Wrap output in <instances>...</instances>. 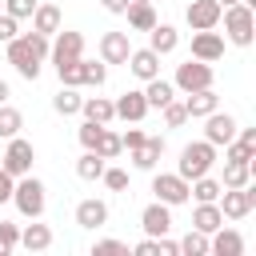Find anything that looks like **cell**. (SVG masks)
Returning a JSON list of instances; mask_svg holds the SVG:
<instances>
[{
	"label": "cell",
	"mask_w": 256,
	"mask_h": 256,
	"mask_svg": "<svg viewBox=\"0 0 256 256\" xmlns=\"http://www.w3.org/2000/svg\"><path fill=\"white\" fill-rule=\"evenodd\" d=\"M220 20H224V40L236 44V48H248L256 40V12L248 4H228L220 8Z\"/></svg>",
	"instance_id": "1"
},
{
	"label": "cell",
	"mask_w": 256,
	"mask_h": 256,
	"mask_svg": "<svg viewBox=\"0 0 256 256\" xmlns=\"http://www.w3.org/2000/svg\"><path fill=\"white\" fill-rule=\"evenodd\" d=\"M12 204H16V212H20L24 220H40L44 208H48V188H44V180H36L32 172L20 176L16 188H12Z\"/></svg>",
	"instance_id": "2"
},
{
	"label": "cell",
	"mask_w": 256,
	"mask_h": 256,
	"mask_svg": "<svg viewBox=\"0 0 256 256\" xmlns=\"http://www.w3.org/2000/svg\"><path fill=\"white\" fill-rule=\"evenodd\" d=\"M216 152H220L216 144H208V140H192V144H184V148H180V164H176V172H180L184 180H196V176L212 172Z\"/></svg>",
	"instance_id": "3"
},
{
	"label": "cell",
	"mask_w": 256,
	"mask_h": 256,
	"mask_svg": "<svg viewBox=\"0 0 256 256\" xmlns=\"http://www.w3.org/2000/svg\"><path fill=\"white\" fill-rule=\"evenodd\" d=\"M172 84H176V92H200V88H212V64L188 56L184 64H176Z\"/></svg>",
	"instance_id": "4"
},
{
	"label": "cell",
	"mask_w": 256,
	"mask_h": 256,
	"mask_svg": "<svg viewBox=\"0 0 256 256\" xmlns=\"http://www.w3.org/2000/svg\"><path fill=\"white\" fill-rule=\"evenodd\" d=\"M32 160H36V148H32V140H24V136H12L8 140V148H4V160H0V168L8 172V176H28L32 172Z\"/></svg>",
	"instance_id": "5"
},
{
	"label": "cell",
	"mask_w": 256,
	"mask_h": 256,
	"mask_svg": "<svg viewBox=\"0 0 256 256\" xmlns=\"http://www.w3.org/2000/svg\"><path fill=\"white\" fill-rule=\"evenodd\" d=\"M152 196H156L160 204H168V208L192 200V196H188V180H184L180 172H156V176H152Z\"/></svg>",
	"instance_id": "6"
},
{
	"label": "cell",
	"mask_w": 256,
	"mask_h": 256,
	"mask_svg": "<svg viewBox=\"0 0 256 256\" xmlns=\"http://www.w3.org/2000/svg\"><path fill=\"white\" fill-rule=\"evenodd\" d=\"M216 204H220L224 220H244V216L256 208V188H252V184H244V188H224V192L216 196Z\"/></svg>",
	"instance_id": "7"
},
{
	"label": "cell",
	"mask_w": 256,
	"mask_h": 256,
	"mask_svg": "<svg viewBox=\"0 0 256 256\" xmlns=\"http://www.w3.org/2000/svg\"><path fill=\"white\" fill-rule=\"evenodd\" d=\"M8 64H12L24 80H36V76H40V56L28 48L24 36H12V40H8Z\"/></svg>",
	"instance_id": "8"
},
{
	"label": "cell",
	"mask_w": 256,
	"mask_h": 256,
	"mask_svg": "<svg viewBox=\"0 0 256 256\" xmlns=\"http://www.w3.org/2000/svg\"><path fill=\"white\" fill-rule=\"evenodd\" d=\"M84 56V36L80 32H56V40H52V48H48V60L60 68V64H72V60H80Z\"/></svg>",
	"instance_id": "9"
},
{
	"label": "cell",
	"mask_w": 256,
	"mask_h": 256,
	"mask_svg": "<svg viewBox=\"0 0 256 256\" xmlns=\"http://www.w3.org/2000/svg\"><path fill=\"white\" fill-rule=\"evenodd\" d=\"M224 56V36L216 28H200L192 32V60H204V64H216Z\"/></svg>",
	"instance_id": "10"
},
{
	"label": "cell",
	"mask_w": 256,
	"mask_h": 256,
	"mask_svg": "<svg viewBox=\"0 0 256 256\" xmlns=\"http://www.w3.org/2000/svg\"><path fill=\"white\" fill-rule=\"evenodd\" d=\"M236 128H240V124H236V116H228V112H220V108L204 116V140H208V144H216V148H224V144L236 136Z\"/></svg>",
	"instance_id": "11"
},
{
	"label": "cell",
	"mask_w": 256,
	"mask_h": 256,
	"mask_svg": "<svg viewBox=\"0 0 256 256\" xmlns=\"http://www.w3.org/2000/svg\"><path fill=\"white\" fill-rule=\"evenodd\" d=\"M112 108H116V120H124V124H140V120L148 116V100H144V92H136V88L120 92V96L112 100Z\"/></svg>",
	"instance_id": "12"
},
{
	"label": "cell",
	"mask_w": 256,
	"mask_h": 256,
	"mask_svg": "<svg viewBox=\"0 0 256 256\" xmlns=\"http://www.w3.org/2000/svg\"><path fill=\"white\" fill-rule=\"evenodd\" d=\"M140 228H144V236H168L172 232V208L160 204V200H152L140 212Z\"/></svg>",
	"instance_id": "13"
},
{
	"label": "cell",
	"mask_w": 256,
	"mask_h": 256,
	"mask_svg": "<svg viewBox=\"0 0 256 256\" xmlns=\"http://www.w3.org/2000/svg\"><path fill=\"white\" fill-rule=\"evenodd\" d=\"M184 20H188L192 32H200V28H216V24H220V4H216V0H188Z\"/></svg>",
	"instance_id": "14"
},
{
	"label": "cell",
	"mask_w": 256,
	"mask_h": 256,
	"mask_svg": "<svg viewBox=\"0 0 256 256\" xmlns=\"http://www.w3.org/2000/svg\"><path fill=\"white\" fill-rule=\"evenodd\" d=\"M160 156H164V136H144V144L128 152L132 168H140V172H156V160Z\"/></svg>",
	"instance_id": "15"
},
{
	"label": "cell",
	"mask_w": 256,
	"mask_h": 256,
	"mask_svg": "<svg viewBox=\"0 0 256 256\" xmlns=\"http://www.w3.org/2000/svg\"><path fill=\"white\" fill-rule=\"evenodd\" d=\"M244 252V236L236 232V228H216L212 236H208V256H240Z\"/></svg>",
	"instance_id": "16"
},
{
	"label": "cell",
	"mask_w": 256,
	"mask_h": 256,
	"mask_svg": "<svg viewBox=\"0 0 256 256\" xmlns=\"http://www.w3.org/2000/svg\"><path fill=\"white\" fill-rule=\"evenodd\" d=\"M128 52H132L128 32H104V36H100V60H104V64H124Z\"/></svg>",
	"instance_id": "17"
},
{
	"label": "cell",
	"mask_w": 256,
	"mask_h": 256,
	"mask_svg": "<svg viewBox=\"0 0 256 256\" xmlns=\"http://www.w3.org/2000/svg\"><path fill=\"white\" fill-rule=\"evenodd\" d=\"M124 64H128V72H132L136 80H152V76H160V56H156L152 48H132Z\"/></svg>",
	"instance_id": "18"
},
{
	"label": "cell",
	"mask_w": 256,
	"mask_h": 256,
	"mask_svg": "<svg viewBox=\"0 0 256 256\" xmlns=\"http://www.w3.org/2000/svg\"><path fill=\"white\" fill-rule=\"evenodd\" d=\"M220 108V96L212 92V88H200V92H184V112H188V120H204L208 112H216Z\"/></svg>",
	"instance_id": "19"
},
{
	"label": "cell",
	"mask_w": 256,
	"mask_h": 256,
	"mask_svg": "<svg viewBox=\"0 0 256 256\" xmlns=\"http://www.w3.org/2000/svg\"><path fill=\"white\" fill-rule=\"evenodd\" d=\"M220 224H224V212H220V204H216V200H196V208H192V228L212 236Z\"/></svg>",
	"instance_id": "20"
},
{
	"label": "cell",
	"mask_w": 256,
	"mask_h": 256,
	"mask_svg": "<svg viewBox=\"0 0 256 256\" xmlns=\"http://www.w3.org/2000/svg\"><path fill=\"white\" fill-rule=\"evenodd\" d=\"M148 48H152L156 56H168V52L180 48V32H176L172 24H160V20H156V24L148 28Z\"/></svg>",
	"instance_id": "21"
},
{
	"label": "cell",
	"mask_w": 256,
	"mask_h": 256,
	"mask_svg": "<svg viewBox=\"0 0 256 256\" xmlns=\"http://www.w3.org/2000/svg\"><path fill=\"white\" fill-rule=\"evenodd\" d=\"M76 224H80V228H104V224H108V204L96 200V196L80 200V204H76Z\"/></svg>",
	"instance_id": "22"
},
{
	"label": "cell",
	"mask_w": 256,
	"mask_h": 256,
	"mask_svg": "<svg viewBox=\"0 0 256 256\" xmlns=\"http://www.w3.org/2000/svg\"><path fill=\"white\" fill-rule=\"evenodd\" d=\"M60 8L56 4H40L36 0V12H32V32H40V36H56L60 32Z\"/></svg>",
	"instance_id": "23"
},
{
	"label": "cell",
	"mask_w": 256,
	"mask_h": 256,
	"mask_svg": "<svg viewBox=\"0 0 256 256\" xmlns=\"http://www.w3.org/2000/svg\"><path fill=\"white\" fill-rule=\"evenodd\" d=\"M80 116L84 120H96V124H112L116 120V108L108 96H84L80 100Z\"/></svg>",
	"instance_id": "24"
},
{
	"label": "cell",
	"mask_w": 256,
	"mask_h": 256,
	"mask_svg": "<svg viewBox=\"0 0 256 256\" xmlns=\"http://www.w3.org/2000/svg\"><path fill=\"white\" fill-rule=\"evenodd\" d=\"M20 248H28V252H48L52 248V228L48 224H24L20 228Z\"/></svg>",
	"instance_id": "25"
},
{
	"label": "cell",
	"mask_w": 256,
	"mask_h": 256,
	"mask_svg": "<svg viewBox=\"0 0 256 256\" xmlns=\"http://www.w3.org/2000/svg\"><path fill=\"white\" fill-rule=\"evenodd\" d=\"M124 16H128V28H132V32H148V28L156 24V8H152V0H132V4L124 8Z\"/></svg>",
	"instance_id": "26"
},
{
	"label": "cell",
	"mask_w": 256,
	"mask_h": 256,
	"mask_svg": "<svg viewBox=\"0 0 256 256\" xmlns=\"http://www.w3.org/2000/svg\"><path fill=\"white\" fill-rule=\"evenodd\" d=\"M144 100H148V108H164L168 100H176V84L152 76V80H144Z\"/></svg>",
	"instance_id": "27"
},
{
	"label": "cell",
	"mask_w": 256,
	"mask_h": 256,
	"mask_svg": "<svg viewBox=\"0 0 256 256\" xmlns=\"http://www.w3.org/2000/svg\"><path fill=\"white\" fill-rule=\"evenodd\" d=\"M104 164H108V160H104L100 152H92V148H84V156L76 160V176H80V180H100V172H104Z\"/></svg>",
	"instance_id": "28"
},
{
	"label": "cell",
	"mask_w": 256,
	"mask_h": 256,
	"mask_svg": "<svg viewBox=\"0 0 256 256\" xmlns=\"http://www.w3.org/2000/svg\"><path fill=\"white\" fill-rule=\"evenodd\" d=\"M252 164H236V160H224V188H244V184H252Z\"/></svg>",
	"instance_id": "29"
},
{
	"label": "cell",
	"mask_w": 256,
	"mask_h": 256,
	"mask_svg": "<svg viewBox=\"0 0 256 256\" xmlns=\"http://www.w3.org/2000/svg\"><path fill=\"white\" fill-rule=\"evenodd\" d=\"M20 128H24V112L12 108V104H0V140L20 136Z\"/></svg>",
	"instance_id": "30"
},
{
	"label": "cell",
	"mask_w": 256,
	"mask_h": 256,
	"mask_svg": "<svg viewBox=\"0 0 256 256\" xmlns=\"http://www.w3.org/2000/svg\"><path fill=\"white\" fill-rule=\"evenodd\" d=\"M80 100H84L80 88H64V84H60V92L52 96V108H56L60 116H76V112H80Z\"/></svg>",
	"instance_id": "31"
},
{
	"label": "cell",
	"mask_w": 256,
	"mask_h": 256,
	"mask_svg": "<svg viewBox=\"0 0 256 256\" xmlns=\"http://www.w3.org/2000/svg\"><path fill=\"white\" fill-rule=\"evenodd\" d=\"M104 80H108V64H104V60H84V56H80V84L100 88Z\"/></svg>",
	"instance_id": "32"
},
{
	"label": "cell",
	"mask_w": 256,
	"mask_h": 256,
	"mask_svg": "<svg viewBox=\"0 0 256 256\" xmlns=\"http://www.w3.org/2000/svg\"><path fill=\"white\" fill-rule=\"evenodd\" d=\"M92 152H100L104 160H116L120 152H124V144H120V132H112L108 124H104V132H100V140H96V148Z\"/></svg>",
	"instance_id": "33"
},
{
	"label": "cell",
	"mask_w": 256,
	"mask_h": 256,
	"mask_svg": "<svg viewBox=\"0 0 256 256\" xmlns=\"http://www.w3.org/2000/svg\"><path fill=\"white\" fill-rule=\"evenodd\" d=\"M180 244V256H208V232H188L184 240H176Z\"/></svg>",
	"instance_id": "34"
},
{
	"label": "cell",
	"mask_w": 256,
	"mask_h": 256,
	"mask_svg": "<svg viewBox=\"0 0 256 256\" xmlns=\"http://www.w3.org/2000/svg\"><path fill=\"white\" fill-rule=\"evenodd\" d=\"M224 160H236V164H252V160H256V148L232 136V140L224 144Z\"/></svg>",
	"instance_id": "35"
},
{
	"label": "cell",
	"mask_w": 256,
	"mask_h": 256,
	"mask_svg": "<svg viewBox=\"0 0 256 256\" xmlns=\"http://www.w3.org/2000/svg\"><path fill=\"white\" fill-rule=\"evenodd\" d=\"M100 180H104V188H112V192H124V188H128V172L116 168V164H104Z\"/></svg>",
	"instance_id": "36"
},
{
	"label": "cell",
	"mask_w": 256,
	"mask_h": 256,
	"mask_svg": "<svg viewBox=\"0 0 256 256\" xmlns=\"http://www.w3.org/2000/svg\"><path fill=\"white\" fill-rule=\"evenodd\" d=\"M12 248H20V224L0 220V256H8Z\"/></svg>",
	"instance_id": "37"
},
{
	"label": "cell",
	"mask_w": 256,
	"mask_h": 256,
	"mask_svg": "<svg viewBox=\"0 0 256 256\" xmlns=\"http://www.w3.org/2000/svg\"><path fill=\"white\" fill-rule=\"evenodd\" d=\"M160 112H164V124H168V128H180V124L188 120V112H184V100H168Z\"/></svg>",
	"instance_id": "38"
},
{
	"label": "cell",
	"mask_w": 256,
	"mask_h": 256,
	"mask_svg": "<svg viewBox=\"0 0 256 256\" xmlns=\"http://www.w3.org/2000/svg\"><path fill=\"white\" fill-rule=\"evenodd\" d=\"M92 256H128V244L124 240H96Z\"/></svg>",
	"instance_id": "39"
},
{
	"label": "cell",
	"mask_w": 256,
	"mask_h": 256,
	"mask_svg": "<svg viewBox=\"0 0 256 256\" xmlns=\"http://www.w3.org/2000/svg\"><path fill=\"white\" fill-rule=\"evenodd\" d=\"M4 12H8V16H16V20H32L36 0H4Z\"/></svg>",
	"instance_id": "40"
},
{
	"label": "cell",
	"mask_w": 256,
	"mask_h": 256,
	"mask_svg": "<svg viewBox=\"0 0 256 256\" xmlns=\"http://www.w3.org/2000/svg\"><path fill=\"white\" fill-rule=\"evenodd\" d=\"M56 76H60V84H64V88H80V60L60 64V68H56Z\"/></svg>",
	"instance_id": "41"
},
{
	"label": "cell",
	"mask_w": 256,
	"mask_h": 256,
	"mask_svg": "<svg viewBox=\"0 0 256 256\" xmlns=\"http://www.w3.org/2000/svg\"><path fill=\"white\" fill-rule=\"evenodd\" d=\"M100 132H104V124H96V120H84L76 136H80V144H84V148H96V140H100Z\"/></svg>",
	"instance_id": "42"
},
{
	"label": "cell",
	"mask_w": 256,
	"mask_h": 256,
	"mask_svg": "<svg viewBox=\"0 0 256 256\" xmlns=\"http://www.w3.org/2000/svg\"><path fill=\"white\" fill-rule=\"evenodd\" d=\"M24 40H28V48H32L40 60H48V48H52V40H48V36H40V32H24Z\"/></svg>",
	"instance_id": "43"
},
{
	"label": "cell",
	"mask_w": 256,
	"mask_h": 256,
	"mask_svg": "<svg viewBox=\"0 0 256 256\" xmlns=\"http://www.w3.org/2000/svg\"><path fill=\"white\" fill-rule=\"evenodd\" d=\"M12 36H20V20H16V16H8V12H0V40L8 44Z\"/></svg>",
	"instance_id": "44"
},
{
	"label": "cell",
	"mask_w": 256,
	"mask_h": 256,
	"mask_svg": "<svg viewBox=\"0 0 256 256\" xmlns=\"http://www.w3.org/2000/svg\"><path fill=\"white\" fill-rule=\"evenodd\" d=\"M144 136H148V132H140V128H128V132H120V144L132 152V148H140V144H144Z\"/></svg>",
	"instance_id": "45"
},
{
	"label": "cell",
	"mask_w": 256,
	"mask_h": 256,
	"mask_svg": "<svg viewBox=\"0 0 256 256\" xmlns=\"http://www.w3.org/2000/svg\"><path fill=\"white\" fill-rule=\"evenodd\" d=\"M132 252H136V256H160V240H156V236H144Z\"/></svg>",
	"instance_id": "46"
},
{
	"label": "cell",
	"mask_w": 256,
	"mask_h": 256,
	"mask_svg": "<svg viewBox=\"0 0 256 256\" xmlns=\"http://www.w3.org/2000/svg\"><path fill=\"white\" fill-rule=\"evenodd\" d=\"M12 188H16V176H8V172L0 168V204H8V200H12Z\"/></svg>",
	"instance_id": "47"
},
{
	"label": "cell",
	"mask_w": 256,
	"mask_h": 256,
	"mask_svg": "<svg viewBox=\"0 0 256 256\" xmlns=\"http://www.w3.org/2000/svg\"><path fill=\"white\" fill-rule=\"evenodd\" d=\"M156 240H160V256H180V244L172 236H156Z\"/></svg>",
	"instance_id": "48"
},
{
	"label": "cell",
	"mask_w": 256,
	"mask_h": 256,
	"mask_svg": "<svg viewBox=\"0 0 256 256\" xmlns=\"http://www.w3.org/2000/svg\"><path fill=\"white\" fill-rule=\"evenodd\" d=\"M100 4H104V8L112 12V16H124V8H128L132 0H100Z\"/></svg>",
	"instance_id": "49"
},
{
	"label": "cell",
	"mask_w": 256,
	"mask_h": 256,
	"mask_svg": "<svg viewBox=\"0 0 256 256\" xmlns=\"http://www.w3.org/2000/svg\"><path fill=\"white\" fill-rule=\"evenodd\" d=\"M236 140H244V144L256 148V128H236Z\"/></svg>",
	"instance_id": "50"
},
{
	"label": "cell",
	"mask_w": 256,
	"mask_h": 256,
	"mask_svg": "<svg viewBox=\"0 0 256 256\" xmlns=\"http://www.w3.org/2000/svg\"><path fill=\"white\" fill-rule=\"evenodd\" d=\"M8 96H12V88H8L4 80H0V104H8Z\"/></svg>",
	"instance_id": "51"
},
{
	"label": "cell",
	"mask_w": 256,
	"mask_h": 256,
	"mask_svg": "<svg viewBox=\"0 0 256 256\" xmlns=\"http://www.w3.org/2000/svg\"><path fill=\"white\" fill-rule=\"evenodd\" d=\"M216 4H220V8H228V4H240V0H216Z\"/></svg>",
	"instance_id": "52"
},
{
	"label": "cell",
	"mask_w": 256,
	"mask_h": 256,
	"mask_svg": "<svg viewBox=\"0 0 256 256\" xmlns=\"http://www.w3.org/2000/svg\"><path fill=\"white\" fill-rule=\"evenodd\" d=\"M0 12H4V0H0Z\"/></svg>",
	"instance_id": "53"
}]
</instances>
